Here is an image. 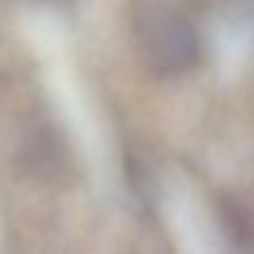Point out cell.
<instances>
[{"mask_svg":"<svg viewBox=\"0 0 254 254\" xmlns=\"http://www.w3.org/2000/svg\"><path fill=\"white\" fill-rule=\"evenodd\" d=\"M223 221H225V232L236 248L241 250H254V221L250 211H245L243 207L234 205H223L221 209Z\"/></svg>","mask_w":254,"mask_h":254,"instance_id":"7a4b0ae2","label":"cell"},{"mask_svg":"<svg viewBox=\"0 0 254 254\" xmlns=\"http://www.w3.org/2000/svg\"><path fill=\"white\" fill-rule=\"evenodd\" d=\"M137 32L149 63L162 74H183L198 61V36L187 18L169 7H146Z\"/></svg>","mask_w":254,"mask_h":254,"instance_id":"6da1fadb","label":"cell"}]
</instances>
